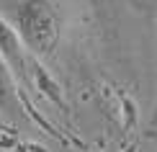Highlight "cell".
<instances>
[{
  "mask_svg": "<svg viewBox=\"0 0 157 152\" xmlns=\"http://www.w3.org/2000/svg\"><path fill=\"white\" fill-rule=\"evenodd\" d=\"M23 47L34 57H52L64 34V13L57 0H21L13 16Z\"/></svg>",
  "mask_w": 157,
  "mask_h": 152,
  "instance_id": "cell-1",
  "label": "cell"
},
{
  "mask_svg": "<svg viewBox=\"0 0 157 152\" xmlns=\"http://www.w3.org/2000/svg\"><path fill=\"white\" fill-rule=\"evenodd\" d=\"M90 3H93L95 8H101V5H103V0H90Z\"/></svg>",
  "mask_w": 157,
  "mask_h": 152,
  "instance_id": "cell-3",
  "label": "cell"
},
{
  "mask_svg": "<svg viewBox=\"0 0 157 152\" xmlns=\"http://www.w3.org/2000/svg\"><path fill=\"white\" fill-rule=\"evenodd\" d=\"M26 49L21 36H18L16 26L8 23L3 16H0V57L5 59V64L10 67L13 77H16L21 85H31V64L29 57H26Z\"/></svg>",
  "mask_w": 157,
  "mask_h": 152,
  "instance_id": "cell-2",
  "label": "cell"
}]
</instances>
